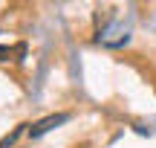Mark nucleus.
<instances>
[{
	"label": "nucleus",
	"instance_id": "f03ea898",
	"mask_svg": "<svg viewBox=\"0 0 156 148\" xmlns=\"http://www.w3.org/2000/svg\"><path fill=\"white\" fill-rule=\"evenodd\" d=\"M23 128H26V125H17L15 131L9 134V137H3V139H0V148H9V145H12V142H15V139L20 137V134H23Z\"/></svg>",
	"mask_w": 156,
	"mask_h": 148
},
{
	"label": "nucleus",
	"instance_id": "7ed1b4c3",
	"mask_svg": "<svg viewBox=\"0 0 156 148\" xmlns=\"http://www.w3.org/2000/svg\"><path fill=\"white\" fill-rule=\"evenodd\" d=\"M12 58V46H0V61H9Z\"/></svg>",
	"mask_w": 156,
	"mask_h": 148
},
{
	"label": "nucleus",
	"instance_id": "f257e3e1",
	"mask_svg": "<svg viewBox=\"0 0 156 148\" xmlns=\"http://www.w3.org/2000/svg\"><path fill=\"white\" fill-rule=\"evenodd\" d=\"M69 116L67 113H52V116H44L41 122H35L32 128H29V137L32 139H38V137H44V134H49L52 128H58V125H64Z\"/></svg>",
	"mask_w": 156,
	"mask_h": 148
}]
</instances>
